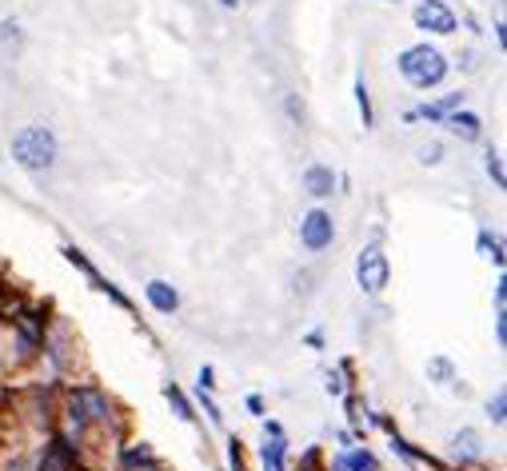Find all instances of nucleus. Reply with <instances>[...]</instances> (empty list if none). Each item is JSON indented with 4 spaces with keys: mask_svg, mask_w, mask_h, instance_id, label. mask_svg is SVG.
Masks as SVG:
<instances>
[{
    "mask_svg": "<svg viewBox=\"0 0 507 471\" xmlns=\"http://www.w3.org/2000/svg\"><path fill=\"white\" fill-rule=\"evenodd\" d=\"M488 172L495 176V184H499V188H503V184H507V180H503V168H499V156H495V152H488Z\"/></svg>",
    "mask_w": 507,
    "mask_h": 471,
    "instance_id": "obj_18",
    "label": "nucleus"
},
{
    "mask_svg": "<svg viewBox=\"0 0 507 471\" xmlns=\"http://www.w3.org/2000/svg\"><path fill=\"white\" fill-rule=\"evenodd\" d=\"M332 239H336L332 216L320 212V208H312V212L304 216V224H300V244H304L308 252H324V247H332Z\"/></svg>",
    "mask_w": 507,
    "mask_h": 471,
    "instance_id": "obj_5",
    "label": "nucleus"
},
{
    "mask_svg": "<svg viewBox=\"0 0 507 471\" xmlns=\"http://www.w3.org/2000/svg\"><path fill=\"white\" fill-rule=\"evenodd\" d=\"M400 72L411 88H435L448 76V60H443V52L432 44H411L408 52L400 56Z\"/></svg>",
    "mask_w": 507,
    "mask_h": 471,
    "instance_id": "obj_2",
    "label": "nucleus"
},
{
    "mask_svg": "<svg viewBox=\"0 0 507 471\" xmlns=\"http://www.w3.org/2000/svg\"><path fill=\"white\" fill-rule=\"evenodd\" d=\"M503 412H507V396H503V391H499V396L488 404V415H491V420H495V423H503Z\"/></svg>",
    "mask_w": 507,
    "mask_h": 471,
    "instance_id": "obj_15",
    "label": "nucleus"
},
{
    "mask_svg": "<svg viewBox=\"0 0 507 471\" xmlns=\"http://www.w3.org/2000/svg\"><path fill=\"white\" fill-rule=\"evenodd\" d=\"M347 467H352V471H368V467H371V455H368V451H352Z\"/></svg>",
    "mask_w": 507,
    "mask_h": 471,
    "instance_id": "obj_17",
    "label": "nucleus"
},
{
    "mask_svg": "<svg viewBox=\"0 0 507 471\" xmlns=\"http://www.w3.org/2000/svg\"><path fill=\"white\" fill-rule=\"evenodd\" d=\"M440 156H443L440 144H424V148H419V160H424V164H440Z\"/></svg>",
    "mask_w": 507,
    "mask_h": 471,
    "instance_id": "obj_16",
    "label": "nucleus"
},
{
    "mask_svg": "<svg viewBox=\"0 0 507 471\" xmlns=\"http://www.w3.org/2000/svg\"><path fill=\"white\" fill-rule=\"evenodd\" d=\"M264 463H268L272 471H284V444H280V436H276V444L264 447Z\"/></svg>",
    "mask_w": 507,
    "mask_h": 471,
    "instance_id": "obj_12",
    "label": "nucleus"
},
{
    "mask_svg": "<svg viewBox=\"0 0 507 471\" xmlns=\"http://www.w3.org/2000/svg\"><path fill=\"white\" fill-rule=\"evenodd\" d=\"M464 104V96L459 92H451V96H443V100H435V104H424L419 112H411V116H424V120H443V116H451V112Z\"/></svg>",
    "mask_w": 507,
    "mask_h": 471,
    "instance_id": "obj_10",
    "label": "nucleus"
},
{
    "mask_svg": "<svg viewBox=\"0 0 507 471\" xmlns=\"http://www.w3.org/2000/svg\"><path fill=\"white\" fill-rule=\"evenodd\" d=\"M68 420H73L76 428H84V423H97V420H108V399L100 396L97 388L73 391V399H68Z\"/></svg>",
    "mask_w": 507,
    "mask_h": 471,
    "instance_id": "obj_6",
    "label": "nucleus"
},
{
    "mask_svg": "<svg viewBox=\"0 0 507 471\" xmlns=\"http://www.w3.org/2000/svg\"><path fill=\"white\" fill-rule=\"evenodd\" d=\"M304 188L312 192V196H332V188H336V176H332V168L312 164L304 172Z\"/></svg>",
    "mask_w": 507,
    "mask_h": 471,
    "instance_id": "obj_9",
    "label": "nucleus"
},
{
    "mask_svg": "<svg viewBox=\"0 0 507 471\" xmlns=\"http://www.w3.org/2000/svg\"><path fill=\"white\" fill-rule=\"evenodd\" d=\"M411 20L419 24L424 32H435V36H451L456 32V12H451L443 0H419L416 12H411Z\"/></svg>",
    "mask_w": 507,
    "mask_h": 471,
    "instance_id": "obj_4",
    "label": "nucleus"
},
{
    "mask_svg": "<svg viewBox=\"0 0 507 471\" xmlns=\"http://www.w3.org/2000/svg\"><path fill=\"white\" fill-rule=\"evenodd\" d=\"M443 120H448V128L456 136H464V140H480V132H483V124H480V116H475V112L456 108L451 116H443Z\"/></svg>",
    "mask_w": 507,
    "mask_h": 471,
    "instance_id": "obj_8",
    "label": "nucleus"
},
{
    "mask_svg": "<svg viewBox=\"0 0 507 471\" xmlns=\"http://www.w3.org/2000/svg\"><path fill=\"white\" fill-rule=\"evenodd\" d=\"M168 399H172V404H176L180 420H192V407H188V399H184V396H180V391H176V383H168Z\"/></svg>",
    "mask_w": 507,
    "mask_h": 471,
    "instance_id": "obj_14",
    "label": "nucleus"
},
{
    "mask_svg": "<svg viewBox=\"0 0 507 471\" xmlns=\"http://www.w3.org/2000/svg\"><path fill=\"white\" fill-rule=\"evenodd\" d=\"M387 276H392V263H387V255H384V247H363L360 252V260H355V279H360V287L363 292H384L387 287Z\"/></svg>",
    "mask_w": 507,
    "mask_h": 471,
    "instance_id": "obj_3",
    "label": "nucleus"
},
{
    "mask_svg": "<svg viewBox=\"0 0 507 471\" xmlns=\"http://www.w3.org/2000/svg\"><path fill=\"white\" fill-rule=\"evenodd\" d=\"M144 295H148V303H152L156 311H164V316H172V311L180 308V292L172 284H164V279H152V284L144 287Z\"/></svg>",
    "mask_w": 507,
    "mask_h": 471,
    "instance_id": "obj_7",
    "label": "nucleus"
},
{
    "mask_svg": "<svg viewBox=\"0 0 507 471\" xmlns=\"http://www.w3.org/2000/svg\"><path fill=\"white\" fill-rule=\"evenodd\" d=\"M355 100H360V116H363V128H371V100H368V84H363V76L355 80Z\"/></svg>",
    "mask_w": 507,
    "mask_h": 471,
    "instance_id": "obj_11",
    "label": "nucleus"
},
{
    "mask_svg": "<svg viewBox=\"0 0 507 471\" xmlns=\"http://www.w3.org/2000/svg\"><path fill=\"white\" fill-rule=\"evenodd\" d=\"M12 160H17L20 168H28V172L52 168L57 164V136H52V128H44V124L20 128V132L12 136Z\"/></svg>",
    "mask_w": 507,
    "mask_h": 471,
    "instance_id": "obj_1",
    "label": "nucleus"
},
{
    "mask_svg": "<svg viewBox=\"0 0 507 471\" xmlns=\"http://www.w3.org/2000/svg\"><path fill=\"white\" fill-rule=\"evenodd\" d=\"M456 451L480 455V436H475V431H464V436H456Z\"/></svg>",
    "mask_w": 507,
    "mask_h": 471,
    "instance_id": "obj_13",
    "label": "nucleus"
},
{
    "mask_svg": "<svg viewBox=\"0 0 507 471\" xmlns=\"http://www.w3.org/2000/svg\"><path fill=\"white\" fill-rule=\"evenodd\" d=\"M224 4H236V0H224Z\"/></svg>",
    "mask_w": 507,
    "mask_h": 471,
    "instance_id": "obj_19",
    "label": "nucleus"
}]
</instances>
